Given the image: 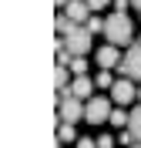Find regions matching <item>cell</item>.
<instances>
[{
  "mask_svg": "<svg viewBox=\"0 0 141 148\" xmlns=\"http://www.w3.org/2000/svg\"><path fill=\"white\" fill-rule=\"evenodd\" d=\"M104 37H108V44H114V47H131V40H134L131 17H128V14H111V17L104 20Z\"/></svg>",
  "mask_w": 141,
  "mask_h": 148,
  "instance_id": "1",
  "label": "cell"
},
{
  "mask_svg": "<svg viewBox=\"0 0 141 148\" xmlns=\"http://www.w3.org/2000/svg\"><path fill=\"white\" fill-rule=\"evenodd\" d=\"M64 44H67V51L74 57H84L87 51H91V30H87V24H74V27L64 34Z\"/></svg>",
  "mask_w": 141,
  "mask_h": 148,
  "instance_id": "2",
  "label": "cell"
},
{
  "mask_svg": "<svg viewBox=\"0 0 141 148\" xmlns=\"http://www.w3.org/2000/svg\"><path fill=\"white\" fill-rule=\"evenodd\" d=\"M121 74L124 77H131V81H141V44H131L128 47V54L121 57Z\"/></svg>",
  "mask_w": 141,
  "mask_h": 148,
  "instance_id": "3",
  "label": "cell"
},
{
  "mask_svg": "<svg viewBox=\"0 0 141 148\" xmlns=\"http://www.w3.org/2000/svg\"><path fill=\"white\" fill-rule=\"evenodd\" d=\"M57 108H61V121H71V125H74V121L84 118V108H87V104H81V98H74V94H67V98L61 94Z\"/></svg>",
  "mask_w": 141,
  "mask_h": 148,
  "instance_id": "4",
  "label": "cell"
},
{
  "mask_svg": "<svg viewBox=\"0 0 141 148\" xmlns=\"http://www.w3.org/2000/svg\"><path fill=\"white\" fill-rule=\"evenodd\" d=\"M111 98L124 108V104H131L134 98H138V88L131 84V77H118V81L111 84Z\"/></svg>",
  "mask_w": 141,
  "mask_h": 148,
  "instance_id": "5",
  "label": "cell"
},
{
  "mask_svg": "<svg viewBox=\"0 0 141 148\" xmlns=\"http://www.w3.org/2000/svg\"><path fill=\"white\" fill-rule=\"evenodd\" d=\"M111 118V104L104 101V98H91L84 108V121H91V125H101V121Z\"/></svg>",
  "mask_w": 141,
  "mask_h": 148,
  "instance_id": "6",
  "label": "cell"
},
{
  "mask_svg": "<svg viewBox=\"0 0 141 148\" xmlns=\"http://www.w3.org/2000/svg\"><path fill=\"white\" fill-rule=\"evenodd\" d=\"M64 10H67V17L74 20V24H87L91 20V3L87 0H71Z\"/></svg>",
  "mask_w": 141,
  "mask_h": 148,
  "instance_id": "7",
  "label": "cell"
},
{
  "mask_svg": "<svg viewBox=\"0 0 141 148\" xmlns=\"http://www.w3.org/2000/svg\"><path fill=\"white\" fill-rule=\"evenodd\" d=\"M94 88H97V84H94L91 77H84V74H77V77H74V84H71L67 91L74 94V98H81V101H84V98H91V91H94Z\"/></svg>",
  "mask_w": 141,
  "mask_h": 148,
  "instance_id": "8",
  "label": "cell"
},
{
  "mask_svg": "<svg viewBox=\"0 0 141 148\" xmlns=\"http://www.w3.org/2000/svg\"><path fill=\"white\" fill-rule=\"evenodd\" d=\"M97 64H101V67H118V64H121V54H118V47H114V44L101 47V51H97Z\"/></svg>",
  "mask_w": 141,
  "mask_h": 148,
  "instance_id": "9",
  "label": "cell"
},
{
  "mask_svg": "<svg viewBox=\"0 0 141 148\" xmlns=\"http://www.w3.org/2000/svg\"><path fill=\"white\" fill-rule=\"evenodd\" d=\"M128 131H131V138L141 145V104L131 111V118H128Z\"/></svg>",
  "mask_w": 141,
  "mask_h": 148,
  "instance_id": "10",
  "label": "cell"
},
{
  "mask_svg": "<svg viewBox=\"0 0 141 148\" xmlns=\"http://www.w3.org/2000/svg\"><path fill=\"white\" fill-rule=\"evenodd\" d=\"M71 27H74V20L67 17V14H57V20H54V30H57V37H64Z\"/></svg>",
  "mask_w": 141,
  "mask_h": 148,
  "instance_id": "11",
  "label": "cell"
},
{
  "mask_svg": "<svg viewBox=\"0 0 141 148\" xmlns=\"http://www.w3.org/2000/svg\"><path fill=\"white\" fill-rule=\"evenodd\" d=\"M77 135H74V125L71 121H61V128H57V141H74Z\"/></svg>",
  "mask_w": 141,
  "mask_h": 148,
  "instance_id": "12",
  "label": "cell"
},
{
  "mask_svg": "<svg viewBox=\"0 0 141 148\" xmlns=\"http://www.w3.org/2000/svg\"><path fill=\"white\" fill-rule=\"evenodd\" d=\"M54 84H57V91L67 88V64H57L54 67Z\"/></svg>",
  "mask_w": 141,
  "mask_h": 148,
  "instance_id": "13",
  "label": "cell"
},
{
  "mask_svg": "<svg viewBox=\"0 0 141 148\" xmlns=\"http://www.w3.org/2000/svg\"><path fill=\"white\" fill-rule=\"evenodd\" d=\"M128 118H131V114H124V108H121V104H118V108H111V118H108V121L121 128V125H128Z\"/></svg>",
  "mask_w": 141,
  "mask_h": 148,
  "instance_id": "14",
  "label": "cell"
},
{
  "mask_svg": "<svg viewBox=\"0 0 141 148\" xmlns=\"http://www.w3.org/2000/svg\"><path fill=\"white\" fill-rule=\"evenodd\" d=\"M94 84H97V88H111V84H114V77H111V67H104V71L97 74V77H94Z\"/></svg>",
  "mask_w": 141,
  "mask_h": 148,
  "instance_id": "15",
  "label": "cell"
},
{
  "mask_svg": "<svg viewBox=\"0 0 141 148\" xmlns=\"http://www.w3.org/2000/svg\"><path fill=\"white\" fill-rule=\"evenodd\" d=\"M87 30H91V34L101 30V34H104V20H101V17H91V20H87Z\"/></svg>",
  "mask_w": 141,
  "mask_h": 148,
  "instance_id": "16",
  "label": "cell"
},
{
  "mask_svg": "<svg viewBox=\"0 0 141 148\" xmlns=\"http://www.w3.org/2000/svg\"><path fill=\"white\" fill-rule=\"evenodd\" d=\"M71 71H74V74H84V71H87V64L81 61V57H74V61H71Z\"/></svg>",
  "mask_w": 141,
  "mask_h": 148,
  "instance_id": "17",
  "label": "cell"
},
{
  "mask_svg": "<svg viewBox=\"0 0 141 148\" xmlns=\"http://www.w3.org/2000/svg\"><path fill=\"white\" fill-rule=\"evenodd\" d=\"M97 148H114V138L111 135H101V138H97Z\"/></svg>",
  "mask_w": 141,
  "mask_h": 148,
  "instance_id": "18",
  "label": "cell"
},
{
  "mask_svg": "<svg viewBox=\"0 0 141 148\" xmlns=\"http://www.w3.org/2000/svg\"><path fill=\"white\" fill-rule=\"evenodd\" d=\"M77 148H97V141L94 138H77Z\"/></svg>",
  "mask_w": 141,
  "mask_h": 148,
  "instance_id": "19",
  "label": "cell"
},
{
  "mask_svg": "<svg viewBox=\"0 0 141 148\" xmlns=\"http://www.w3.org/2000/svg\"><path fill=\"white\" fill-rule=\"evenodd\" d=\"M128 7H131V0H114V10H118V14H124Z\"/></svg>",
  "mask_w": 141,
  "mask_h": 148,
  "instance_id": "20",
  "label": "cell"
},
{
  "mask_svg": "<svg viewBox=\"0 0 141 148\" xmlns=\"http://www.w3.org/2000/svg\"><path fill=\"white\" fill-rule=\"evenodd\" d=\"M87 3H91V10H104L108 3H111V0H87Z\"/></svg>",
  "mask_w": 141,
  "mask_h": 148,
  "instance_id": "21",
  "label": "cell"
},
{
  "mask_svg": "<svg viewBox=\"0 0 141 148\" xmlns=\"http://www.w3.org/2000/svg\"><path fill=\"white\" fill-rule=\"evenodd\" d=\"M54 3H57V7H61V10H64V7H67V3H71V0H54Z\"/></svg>",
  "mask_w": 141,
  "mask_h": 148,
  "instance_id": "22",
  "label": "cell"
},
{
  "mask_svg": "<svg viewBox=\"0 0 141 148\" xmlns=\"http://www.w3.org/2000/svg\"><path fill=\"white\" fill-rule=\"evenodd\" d=\"M131 7H138V10H141V0H131Z\"/></svg>",
  "mask_w": 141,
  "mask_h": 148,
  "instance_id": "23",
  "label": "cell"
},
{
  "mask_svg": "<svg viewBox=\"0 0 141 148\" xmlns=\"http://www.w3.org/2000/svg\"><path fill=\"white\" fill-rule=\"evenodd\" d=\"M131 148H141V145H138V141H134V145H131Z\"/></svg>",
  "mask_w": 141,
  "mask_h": 148,
  "instance_id": "24",
  "label": "cell"
}]
</instances>
